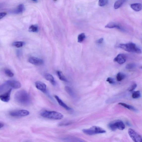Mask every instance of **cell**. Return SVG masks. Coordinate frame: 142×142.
<instances>
[{
	"instance_id": "obj_1",
	"label": "cell",
	"mask_w": 142,
	"mask_h": 142,
	"mask_svg": "<svg viewBox=\"0 0 142 142\" xmlns=\"http://www.w3.org/2000/svg\"><path fill=\"white\" fill-rule=\"evenodd\" d=\"M16 102L21 105L26 106L31 103V99L27 92L24 90H21L16 92L14 96Z\"/></svg>"
},
{
	"instance_id": "obj_2",
	"label": "cell",
	"mask_w": 142,
	"mask_h": 142,
	"mask_svg": "<svg viewBox=\"0 0 142 142\" xmlns=\"http://www.w3.org/2000/svg\"><path fill=\"white\" fill-rule=\"evenodd\" d=\"M118 47L127 52H134L138 54L142 53L141 50L135 44L130 43L124 44H120Z\"/></svg>"
},
{
	"instance_id": "obj_3",
	"label": "cell",
	"mask_w": 142,
	"mask_h": 142,
	"mask_svg": "<svg viewBox=\"0 0 142 142\" xmlns=\"http://www.w3.org/2000/svg\"><path fill=\"white\" fill-rule=\"evenodd\" d=\"M40 115L43 117L53 120H60L63 117V115L61 113L54 111H44Z\"/></svg>"
},
{
	"instance_id": "obj_4",
	"label": "cell",
	"mask_w": 142,
	"mask_h": 142,
	"mask_svg": "<svg viewBox=\"0 0 142 142\" xmlns=\"http://www.w3.org/2000/svg\"><path fill=\"white\" fill-rule=\"evenodd\" d=\"M84 133L89 136H92L95 134L105 133L106 130L99 127L92 126L90 128L84 129L83 130Z\"/></svg>"
},
{
	"instance_id": "obj_5",
	"label": "cell",
	"mask_w": 142,
	"mask_h": 142,
	"mask_svg": "<svg viewBox=\"0 0 142 142\" xmlns=\"http://www.w3.org/2000/svg\"><path fill=\"white\" fill-rule=\"evenodd\" d=\"M108 126L112 130L115 131L117 129L123 130L125 129V126L122 121L118 120L111 122L108 125Z\"/></svg>"
},
{
	"instance_id": "obj_6",
	"label": "cell",
	"mask_w": 142,
	"mask_h": 142,
	"mask_svg": "<svg viewBox=\"0 0 142 142\" xmlns=\"http://www.w3.org/2000/svg\"><path fill=\"white\" fill-rule=\"evenodd\" d=\"M128 134L134 142H141L142 141V137L134 130L129 129L128 130Z\"/></svg>"
},
{
	"instance_id": "obj_7",
	"label": "cell",
	"mask_w": 142,
	"mask_h": 142,
	"mask_svg": "<svg viewBox=\"0 0 142 142\" xmlns=\"http://www.w3.org/2000/svg\"><path fill=\"white\" fill-rule=\"evenodd\" d=\"M10 114L14 117H25L29 115V112L26 110H22L11 112Z\"/></svg>"
},
{
	"instance_id": "obj_8",
	"label": "cell",
	"mask_w": 142,
	"mask_h": 142,
	"mask_svg": "<svg viewBox=\"0 0 142 142\" xmlns=\"http://www.w3.org/2000/svg\"><path fill=\"white\" fill-rule=\"evenodd\" d=\"M5 83L12 89H18L22 86L21 84L19 81H6Z\"/></svg>"
},
{
	"instance_id": "obj_9",
	"label": "cell",
	"mask_w": 142,
	"mask_h": 142,
	"mask_svg": "<svg viewBox=\"0 0 142 142\" xmlns=\"http://www.w3.org/2000/svg\"><path fill=\"white\" fill-rule=\"evenodd\" d=\"M105 27L108 28H115L123 31H125V29L121 25L114 22L109 23Z\"/></svg>"
},
{
	"instance_id": "obj_10",
	"label": "cell",
	"mask_w": 142,
	"mask_h": 142,
	"mask_svg": "<svg viewBox=\"0 0 142 142\" xmlns=\"http://www.w3.org/2000/svg\"><path fill=\"white\" fill-rule=\"evenodd\" d=\"M35 85L37 89L45 93L48 94L46 85L45 84L40 81H37L35 83Z\"/></svg>"
},
{
	"instance_id": "obj_11",
	"label": "cell",
	"mask_w": 142,
	"mask_h": 142,
	"mask_svg": "<svg viewBox=\"0 0 142 142\" xmlns=\"http://www.w3.org/2000/svg\"><path fill=\"white\" fill-rule=\"evenodd\" d=\"M12 89H9L8 91L0 95V99L4 102H8L10 99V95Z\"/></svg>"
},
{
	"instance_id": "obj_12",
	"label": "cell",
	"mask_w": 142,
	"mask_h": 142,
	"mask_svg": "<svg viewBox=\"0 0 142 142\" xmlns=\"http://www.w3.org/2000/svg\"><path fill=\"white\" fill-rule=\"evenodd\" d=\"M28 61L30 63L36 66L42 65L44 63L42 59L35 57H30L28 59Z\"/></svg>"
},
{
	"instance_id": "obj_13",
	"label": "cell",
	"mask_w": 142,
	"mask_h": 142,
	"mask_svg": "<svg viewBox=\"0 0 142 142\" xmlns=\"http://www.w3.org/2000/svg\"><path fill=\"white\" fill-rule=\"evenodd\" d=\"M126 60V57L124 54H120L118 55L114 59V61L121 64L124 63Z\"/></svg>"
},
{
	"instance_id": "obj_14",
	"label": "cell",
	"mask_w": 142,
	"mask_h": 142,
	"mask_svg": "<svg viewBox=\"0 0 142 142\" xmlns=\"http://www.w3.org/2000/svg\"><path fill=\"white\" fill-rule=\"evenodd\" d=\"M55 97L56 99L57 100L58 103L59 104V105L67 111H73V109L71 108L70 107L67 106L66 104H65L64 102L62 100L60 99L59 97L57 95H55Z\"/></svg>"
},
{
	"instance_id": "obj_15",
	"label": "cell",
	"mask_w": 142,
	"mask_h": 142,
	"mask_svg": "<svg viewBox=\"0 0 142 142\" xmlns=\"http://www.w3.org/2000/svg\"><path fill=\"white\" fill-rule=\"evenodd\" d=\"M62 140L68 142H84L85 141L81 139L73 137H65Z\"/></svg>"
},
{
	"instance_id": "obj_16",
	"label": "cell",
	"mask_w": 142,
	"mask_h": 142,
	"mask_svg": "<svg viewBox=\"0 0 142 142\" xmlns=\"http://www.w3.org/2000/svg\"><path fill=\"white\" fill-rule=\"evenodd\" d=\"M44 76L46 80L50 81L53 85H55L56 83L54 78L52 75L50 74L46 73L44 74Z\"/></svg>"
},
{
	"instance_id": "obj_17",
	"label": "cell",
	"mask_w": 142,
	"mask_h": 142,
	"mask_svg": "<svg viewBox=\"0 0 142 142\" xmlns=\"http://www.w3.org/2000/svg\"><path fill=\"white\" fill-rule=\"evenodd\" d=\"M131 8L135 11H139L142 9V5L141 3H136L132 4L130 5Z\"/></svg>"
},
{
	"instance_id": "obj_18",
	"label": "cell",
	"mask_w": 142,
	"mask_h": 142,
	"mask_svg": "<svg viewBox=\"0 0 142 142\" xmlns=\"http://www.w3.org/2000/svg\"><path fill=\"white\" fill-rule=\"evenodd\" d=\"M118 104L119 105L125 107V108H126L129 109L130 110L134 111L135 112H137L138 111V110H137V109L135 108L134 107L131 106L130 105H128L125 103H122V102L119 103Z\"/></svg>"
},
{
	"instance_id": "obj_19",
	"label": "cell",
	"mask_w": 142,
	"mask_h": 142,
	"mask_svg": "<svg viewBox=\"0 0 142 142\" xmlns=\"http://www.w3.org/2000/svg\"><path fill=\"white\" fill-rule=\"evenodd\" d=\"M25 10V7L24 4H19L16 10L14 11V13L16 14H20L22 13Z\"/></svg>"
},
{
	"instance_id": "obj_20",
	"label": "cell",
	"mask_w": 142,
	"mask_h": 142,
	"mask_svg": "<svg viewBox=\"0 0 142 142\" xmlns=\"http://www.w3.org/2000/svg\"><path fill=\"white\" fill-rule=\"evenodd\" d=\"M126 0H117V1L115 2L114 4V8L115 9H117L119 8Z\"/></svg>"
},
{
	"instance_id": "obj_21",
	"label": "cell",
	"mask_w": 142,
	"mask_h": 142,
	"mask_svg": "<svg viewBox=\"0 0 142 142\" xmlns=\"http://www.w3.org/2000/svg\"><path fill=\"white\" fill-rule=\"evenodd\" d=\"M65 89L67 93H68L71 96L73 97H75V93H74L73 90L70 87H69L68 86H65Z\"/></svg>"
},
{
	"instance_id": "obj_22",
	"label": "cell",
	"mask_w": 142,
	"mask_h": 142,
	"mask_svg": "<svg viewBox=\"0 0 142 142\" xmlns=\"http://www.w3.org/2000/svg\"><path fill=\"white\" fill-rule=\"evenodd\" d=\"M125 75L124 74L121 72H119L117 74L116 76V79L117 81H121L125 78Z\"/></svg>"
},
{
	"instance_id": "obj_23",
	"label": "cell",
	"mask_w": 142,
	"mask_h": 142,
	"mask_svg": "<svg viewBox=\"0 0 142 142\" xmlns=\"http://www.w3.org/2000/svg\"><path fill=\"white\" fill-rule=\"evenodd\" d=\"M57 74L60 80L62 81H67V79L65 78L62 72L60 71H57Z\"/></svg>"
},
{
	"instance_id": "obj_24",
	"label": "cell",
	"mask_w": 142,
	"mask_h": 142,
	"mask_svg": "<svg viewBox=\"0 0 142 142\" xmlns=\"http://www.w3.org/2000/svg\"><path fill=\"white\" fill-rule=\"evenodd\" d=\"M24 43L22 41H17L14 42L12 45L15 47L17 48L22 47L24 45Z\"/></svg>"
},
{
	"instance_id": "obj_25",
	"label": "cell",
	"mask_w": 142,
	"mask_h": 142,
	"mask_svg": "<svg viewBox=\"0 0 142 142\" xmlns=\"http://www.w3.org/2000/svg\"><path fill=\"white\" fill-rule=\"evenodd\" d=\"M85 38V33H82L80 34L78 37V42L82 43Z\"/></svg>"
},
{
	"instance_id": "obj_26",
	"label": "cell",
	"mask_w": 142,
	"mask_h": 142,
	"mask_svg": "<svg viewBox=\"0 0 142 142\" xmlns=\"http://www.w3.org/2000/svg\"><path fill=\"white\" fill-rule=\"evenodd\" d=\"M38 27L36 25H32L29 28V31L30 32H36L38 31Z\"/></svg>"
},
{
	"instance_id": "obj_27",
	"label": "cell",
	"mask_w": 142,
	"mask_h": 142,
	"mask_svg": "<svg viewBox=\"0 0 142 142\" xmlns=\"http://www.w3.org/2000/svg\"><path fill=\"white\" fill-rule=\"evenodd\" d=\"M141 92L139 91H135L133 93L132 95L133 98L136 99L139 98L141 97Z\"/></svg>"
},
{
	"instance_id": "obj_28",
	"label": "cell",
	"mask_w": 142,
	"mask_h": 142,
	"mask_svg": "<svg viewBox=\"0 0 142 142\" xmlns=\"http://www.w3.org/2000/svg\"><path fill=\"white\" fill-rule=\"evenodd\" d=\"M108 3V0H99L98 4L100 6L103 7L106 5Z\"/></svg>"
},
{
	"instance_id": "obj_29",
	"label": "cell",
	"mask_w": 142,
	"mask_h": 142,
	"mask_svg": "<svg viewBox=\"0 0 142 142\" xmlns=\"http://www.w3.org/2000/svg\"><path fill=\"white\" fill-rule=\"evenodd\" d=\"M4 73L6 75L10 77H12L14 76V74L10 70L6 69L4 70Z\"/></svg>"
},
{
	"instance_id": "obj_30",
	"label": "cell",
	"mask_w": 142,
	"mask_h": 142,
	"mask_svg": "<svg viewBox=\"0 0 142 142\" xmlns=\"http://www.w3.org/2000/svg\"><path fill=\"white\" fill-rule=\"evenodd\" d=\"M136 66V65L134 63H129L126 65L125 68L128 69H132L135 68Z\"/></svg>"
},
{
	"instance_id": "obj_31",
	"label": "cell",
	"mask_w": 142,
	"mask_h": 142,
	"mask_svg": "<svg viewBox=\"0 0 142 142\" xmlns=\"http://www.w3.org/2000/svg\"><path fill=\"white\" fill-rule=\"evenodd\" d=\"M71 124V122H65L60 123L58 125L60 126H67L70 125Z\"/></svg>"
},
{
	"instance_id": "obj_32",
	"label": "cell",
	"mask_w": 142,
	"mask_h": 142,
	"mask_svg": "<svg viewBox=\"0 0 142 142\" xmlns=\"http://www.w3.org/2000/svg\"><path fill=\"white\" fill-rule=\"evenodd\" d=\"M106 81L107 82H108L109 83L111 84H114L115 83L114 79L112 78H108L107 79Z\"/></svg>"
},
{
	"instance_id": "obj_33",
	"label": "cell",
	"mask_w": 142,
	"mask_h": 142,
	"mask_svg": "<svg viewBox=\"0 0 142 142\" xmlns=\"http://www.w3.org/2000/svg\"><path fill=\"white\" fill-rule=\"evenodd\" d=\"M137 86V85L136 84H134L129 88V91L130 92L133 91L136 89Z\"/></svg>"
},
{
	"instance_id": "obj_34",
	"label": "cell",
	"mask_w": 142,
	"mask_h": 142,
	"mask_svg": "<svg viewBox=\"0 0 142 142\" xmlns=\"http://www.w3.org/2000/svg\"><path fill=\"white\" fill-rule=\"evenodd\" d=\"M7 13L6 12L0 13V20L5 17Z\"/></svg>"
},
{
	"instance_id": "obj_35",
	"label": "cell",
	"mask_w": 142,
	"mask_h": 142,
	"mask_svg": "<svg viewBox=\"0 0 142 142\" xmlns=\"http://www.w3.org/2000/svg\"><path fill=\"white\" fill-rule=\"evenodd\" d=\"M104 41V39L103 38H101L99 40L97 41V43L99 44H101L103 43Z\"/></svg>"
},
{
	"instance_id": "obj_36",
	"label": "cell",
	"mask_w": 142,
	"mask_h": 142,
	"mask_svg": "<svg viewBox=\"0 0 142 142\" xmlns=\"http://www.w3.org/2000/svg\"><path fill=\"white\" fill-rule=\"evenodd\" d=\"M4 125L3 123L0 122V129L3 127L4 126Z\"/></svg>"
},
{
	"instance_id": "obj_37",
	"label": "cell",
	"mask_w": 142,
	"mask_h": 142,
	"mask_svg": "<svg viewBox=\"0 0 142 142\" xmlns=\"http://www.w3.org/2000/svg\"><path fill=\"white\" fill-rule=\"evenodd\" d=\"M32 0L33 1H36L37 0Z\"/></svg>"
},
{
	"instance_id": "obj_38",
	"label": "cell",
	"mask_w": 142,
	"mask_h": 142,
	"mask_svg": "<svg viewBox=\"0 0 142 142\" xmlns=\"http://www.w3.org/2000/svg\"><path fill=\"white\" fill-rule=\"evenodd\" d=\"M54 0L55 1H56L57 0Z\"/></svg>"
}]
</instances>
